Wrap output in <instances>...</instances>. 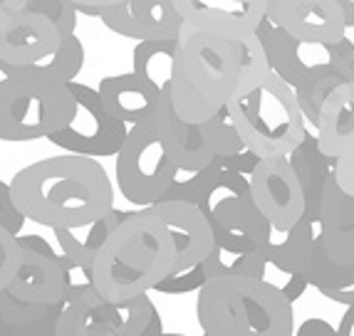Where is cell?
<instances>
[{
  "label": "cell",
  "mask_w": 354,
  "mask_h": 336,
  "mask_svg": "<svg viewBox=\"0 0 354 336\" xmlns=\"http://www.w3.org/2000/svg\"><path fill=\"white\" fill-rule=\"evenodd\" d=\"M176 265L171 235L149 210H131L106 237L92 270V287L102 299L122 304L149 295Z\"/></svg>",
  "instance_id": "7a4b0ae2"
},
{
  "label": "cell",
  "mask_w": 354,
  "mask_h": 336,
  "mask_svg": "<svg viewBox=\"0 0 354 336\" xmlns=\"http://www.w3.org/2000/svg\"><path fill=\"white\" fill-rule=\"evenodd\" d=\"M59 32L48 18L23 8L15 0V10L0 23V65L8 70L37 67L59 48Z\"/></svg>",
  "instance_id": "9a60e30c"
},
{
  "label": "cell",
  "mask_w": 354,
  "mask_h": 336,
  "mask_svg": "<svg viewBox=\"0 0 354 336\" xmlns=\"http://www.w3.org/2000/svg\"><path fill=\"white\" fill-rule=\"evenodd\" d=\"M18 275L6 289L15 299L28 302V304H65L72 287L89 282L42 235L23 233L18 235Z\"/></svg>",
  "instance_id": "8fae6325"
},
{
  "label": "cell",
  "mask_w": 354,
  "mask_h": 336,
  "mask_svg": "<svg viewBox=\"0 0 354 336\" xmlns=\"http://www.w3.org/2000/svg\"><path fill=\"white\" fill-rule=\"evenodd\" d=\"M206 126H208V134H211V146L216 159H230V156H238L245 151L241 136H238L236 126H233L225 109L216 114L211 121H206Z\"/></svg>",
  "instance_id": "836d02e7"
},
{
  "label": "cell",
  "mask_w": 354,
  "mask_h": 336,
  "mask_svg": "<svg viewBox=\"0 0 354 336\" xmlns=\"http://www.w3.org/2000/svg\"><path fill=\"white\" fill-rule=\"evenodd\" d=\"M339 6H342L344 28H354V0H339Z\"/></svg>",
  "instance_id": "7bdbcfd3"
},
{
  "label": "cell",
  "mask_w": 354,
  "mask_h": 336,
  "mask_svg": "<svg viewBox=\"0 0 354 336\" xmlns=\"http://www.w3.org/2000/svg\"><path fill=\"white\" fill-rule=\"evenodd\" d=\"M347 79L342 77V75H327V77L317 79V82H313L310 87L300 89V92H295V101H297V109H300L302 119H305V126L310 131H317V124H319V112H322V104L327 101V97L335 92L339 84H344Z\"/></svg>",
  "instance_id": "4dcf8cb0"
},
{
  "label": "cell",
  "mask_w": 354,
  "mask_h": 336,
  "mask_svg": "<svg viewBox=\"0 0 354 336\" xmlns=\"http://www.w3.org/2000/svg\"><path fill=\"white\" fill-rule=\"evenodd\" d=\"M151 124L159 131L161 141H164L166 151H169V159H171L174 168L178 173H196L203 171L216 161L211 146V134H208V126H194L186 124L176 117L169 99V92L161 95V101L156 106V114H153Z\"/></svg>",
  "instance_id": "d6986e66"
},
{
  "label": "cell",
  "mask_w": 354,
  "mask_h": 336,
  "mask_svg": "<svg viewBox=\"0 0 354 336\" xmlns=\"http://www.w3.org/2000/svg\"><path fill=\"white\" fill-rule=\"evenodd\" d=\"M221 173V166L213 161L208 168H203V171H196V173H178L176 181H174V186L169 188V193H166L164 201H181V203H191V206L198 208V203H201L203 193H206V188L213 183V178Z\"/></svg>",
  "instance_id": "1f68e13d"
},
{
  "label": "cell",
  "mask_w": 354,
  "mask_h": 336,
  "mask_svg": "<svg viewBox=\"0 0 354 336\" xmlns=\"http://www.w3.org/2000/svg\"><path fill=\"white\" fill-rule=\"evenodd\" d=\"M250 198L272 233H288L305 218V195L288 159L260 161L248 178Z\"/></svg>",
  "instance_id": "4fadbf2b"
},
{
  "label": "cell",
  "mask_w": 354,
  "mask_h": 336,
  "mask_svg": "<svg viewBox=\"0 0 354 336\" xmlns=\"http://www.w3.org/2000/svg\"><path fill=\"white\" fill-rule=\"evenodd\" d=\"M114 159L119 190L139 210L164 201L178 176L151 121L129 126L124 144Z\"/></svg>",
  "instance_id": "9c48e42d"
},
{
  "label": "cell",
  "mask_w": 354,
  "mask_h": 336,
  "mask_svg": "<svg viewBox=\"0 0 354 336\" xmlns=\"http://www.w3.org/2000/svg\"><path fill=\"white\" fill-rule=\"evenodd\" d=\"M15 10V0H0V23Z\"/></svg>",
  "instance_id": "ee69618b"
},
{
  "label": "cell",
  "mask_w": 354,
  "mask_h": 336,
  "mask_svg": "<svg viewBox=\"0 0 354 336\" xmlns=\"http://www.w3.org/2000/svg\"><path fill=\"white\" fill-rule=\"evenodd\" d=\"M164 336H186V334H169V331H164Z\"/></svg>",
  "instance_id": "7dc6e473"
},
{
  "label": "cell",
  "mask_w": 354,
  "mask_h": 336,
  "mask_svg": "<svg viewBox=\"0 0 354 336\" xmlns=\"http://www.w3.org/2000/svg\"><path fill=\"white\" fill-rule=\"evenodd\" d=\"M337 336H354V307H349L347 312H344V317L339 319Z\"/></svg>",
  "instance_id": "b9f144b4"
},
{
  "label": "cell",
  "mask_w": 354,
  "mask_h": 336,
  "mask_svg": "<svg viewBox=\"0 0 354 336\" xmlns=\"http://www.w3.org/2000/svg\"><path fill=\"white\" fill-rule=\"evenodd\" d=\"M243 146L260 161L288 159L305 139V119L297 109L295 92L270 75L258 89L225 106Z\"/></svg>",
  "instance_id": "8992f818"
},
{
  "label": "cell",
  "mask_w": 354,
  "mask_h": 336,
  "mask_svg": "<svg viewBox=\"0 0 354 336\" xmlns=\"http://www.w3.org/2000/svg\"><path fill=\"white\" fill-rule=\"evenodd\" d=\"M149 295L112 304L89 282L70 289L57 319V336H139L153 314Z\"/></svg>",
  "instance_id": "30bf717a"
},
{
  "label": "cell",
  "mask_w": 354,
  "mask_h": 336,
  "mask_svg": "<svg viewBox=\"0 0 354 336\" xmlns=\"http://www.w3.org/2000/svg\"><path fill=\"white\" fill-rule=\"evenodd\" d=\"M104 3L106 0H72V6H75L77 12H82V15H95V18H102Z\"/></svg>",
  "instance_id": "ab89813d"
},
{
  "label": "cell",
  "mask_w": 354,
  "mask_h": 336,
  "mask_svg": "<svg viewBox=\"0 0 354 336\" xmlns=\"http://www.w3.org/2000/svg\"><path fill=\"white\" fill-rule=\"evenodd\" d=\"M102 23L122 37L139 42L176 40L183 28L174 0H106Z\"/></svg>",
  "instance_id": "2e32d148"
},
{
  "label": "cell",
  "mask_w": 354,
  "mask_h": 336,
  "mask_svg": "<svg viewBox=\"0 0 354 336\" xmlns=\"http://www.w3.org/2000/svg\"><path fill=\"white\" fill-rule=\"evenodd\" d=\"M335 181H337V186L344 190V193L354 198V148L337 159V164H335Z\"/></svg>",
  "instance_id": "74e56055"
},
{
  "label": "cell",
  "mask_w": 354,
  "mask_h": 336,
  "mask_svg": "<svg viewBox=\"0 0 354 336\" xmlns=\"http://www.w3.org/2000/svg\"><path fill=\"white\" fill-rule=\"evenodd\" d=\"M97 95H100L104 109L117 121L136 126L151 121L164 92L144 82L142 77H136L134 72H124V75H112V77L102 79Z\"/></svg>",
  "instance_id": "44dd1931"
},
{
  "label": "cell",
  "mask_w": 354,
  "mask_h": 336,
  "mask_svg": "<svg viewBox=\"0 0 354 336\" xmlns=\"http://www.w3.org/2000/svg\"><path fill=\"white\" fill-rule=\"evenodd\" d=\"M292 336H337V326H332L330 322L319 317H310L297 326Z\"/></svg>",
  "instance_id": "f35d334b"
},
{
  "label": "cell",
  "mask_w": 354,
  "mask_h": 336,
  "mask_svg": "<svg viewBox=\"0 0 354 336\" xmlns=\"http://www.w3.org/2000/svg\"><path fill=\"white\" fill-rule=\"evenodd\" d=\"M230 48L236 52L238 59V87H236V97L233 99H241V97L250 95L253 89H258L260 84L266 82L272 75L270 62H268V55L260 45L258 35H245L241 40H233Z\"/></svg>",
  "instance_id": "f1b7e54d"
},
{
  "label": "cell",
  "mask_w": 354,
  "mask_h": 336,
  "mask_svg": "<svg viewBox=\"0 0 354 336\" xmlns=\"http://www.w3.org/2000/svg\"><path fill=\"white\" fill-rule=\"evenodd\" d=\"M144 210L156 215L171 235L174 250H176V265L171 272H186L191 267L201 265L211 255V250L216 248L213 230L201 208L181 201H161L151 208H144Z\"/></svg>",
  "instance_id": "ac0fdd59"
},
{
  "label": "cell",
  "mask_w": 354,
  "mask_h": 336,
  "mask_svg": "<svg viewBox=\"0 0 354 336\" xmlns=\"http://www.w3.org/2000/svg\"><path fill=\"white\" fill-rule=\"evenodd\" d=\"M238 72L230 42L183 23L176 37V65L169 87L176 117L194 126L211 121L236 97Z\"/></svg>",
  "instance_id": "3957f363"
},
{
  "label": "cell",
  "mask_w": 354,
  "mask_h": 336,
  "mask_svg": "<svg viewBox=\"0 0 354 336\" xmlns=\"http://www.w3.org/2000/svg\"><path fill=\"white\" fill-rule=\"evenodd\" d=\"M266 20L297 42L332 45L347 37L339 0H266Z\"/></svg>",
  "instance_id": "5bb4252c"
},
{
  "label": "cell",
  "mask_w": 354,
  "mask_h": 336,
  "mask_svg": "<svg viewBox=\"0 0 354 336\" xmlns=\"http://www.w3.org/2000/svg\"><path fill=\"white\" fill-rule=\"evenodd\" d=\"M20 267V248L18 237H12L8 230L0 228V292L10 287Z\"/></svg>",
  "instance_id": "d590c367"
},
{
  "label": "cell",
  "mask_w": 354,
  "mask_h": 336,
  "mask_svg": "<svg viewBox=\"0 0 354 336\" xmlns=\"http://www.w3.org/2000/svg\"><path fill=\"white\" fill-rule=\"evenodd\" d=\"M198 208L211 225L216 248L228 255L241 257L260 248L270 235V225L250 198L248 178L241 173L221 171L206 188Z\"/></svg>",
  "instance_id": "52a82bcc"
},
{
  "label": "cell",
  "mask_w": 354,
  "mask_h": 336,
  "mask_svg": "<svg viewBox=\"0 0 354 336\" xmlns=\"http://www.w3.org/2000/svg\"><path fill=\"white\" fill-rule=\"evenodd\" d=\"M6 77V70H3V65H0V79Z\"/></svg>",
  "instance_id": "bcb514c9"
},
{
  "label": "cell",
  "mask_w": 354,
  "mask_h": 336,
  "mask_svg": "<svg viewBox=\"0 0 354 336\" xmlns=\"http://www.w3.org/2000/svg\"><path fill=\"white\" fill-rule=\"evenodd\" d=\"M139 336H164V322H161L159 309H153V314H151V319H149L147 329H144Z\"/></svg>",
  "instance_id": "60d3db41"
},
{
  "label": "cell",
  "mask_w": 354,
  "mask_h": 336,
  "mask_svg": "<svg viewBox=\"0 0 354 336\" xmlns=\"http://www.w3.org/2000/svg\"><path fill=\"white\" fill-rule=\"evenodd\" d=\"M6 70L0 79V141L25 144L50 139L75 117L67 84L37 67Z\"/></svg>",
  "instance_id": "5b68a950"
},
{
  "label": "cell",
  "mask_w": 354,
  "mask_h": 336,
  "mask_svg": "<svg viewBox=\"0 0 354 336\" xmlns=\"http://www.w3.org/2000/svg\"><path fill=\"white\" fill-rule=\"evenodd\" d=\"M230 275H241V277L255 279V282H263V284H268V287L278 289L290 304H295L307 289V282L300 272L290 270L283 259L270 255L263 245L250 250V253L241 255V257L236 259Z\"/></svg>",
  "instance_id": "d4e9b609"
},
{
  "label": "cell",
  "mask_w": 354,
  "mask_h": 336,
  "mask_svg": "<svg viewBox=\"0 0 354 336\" xmlns=\"http://www.w3.org/2000/svg\"><path fill=\"white\" fill-rule=\"evenodd\" d=\"M208 282L206 267L196 265L186 272H171L169 277H164L159 284H156V292L161 295H189V292H201Z\"/></svg>",
  "instance_id": "e575fe53"
},
{
  "label": "cell",
  "mask_w": 354,
  "mask_h": 336,
  "mask_svg": "<svg viewBox=\"0 0 354 336\" xmlns=\"http://www.w3.org/2000/svg\"><path fill=\"white\" fill-rule=\"evenodd\" d=\"M300 275L305 277L307 287H315L327 299L337 292L354 287V265H337L335 259H330L322 253L317 240L307 253L305 262L300 267Z\"/></svg>",
  "instance_id": "83f0119b"
},
{
  "label": "cell",
  "mask_w": 354,
  "mask_h": 336,
  "mask_svg": "<svg viewBox=\"0 0 354 336\" xmlns=\"http://www.w3.org/2000/svg\"><path fill=\"white\" fill-rule=\"evenodd\" d=\"M12 203L45 228L80 230L114 208V190L106 171L95 159L50 156L25 166L10 181Z\"/></svg>",
  "instance_id": "6da1fadb"
},
{
  "label": "cell",
  "mask_w": 354,
  "mask_h": 336,
  "mask_svg": "<svg viewBox=\"0 0 354 336\" xmlns=\"http://www.w3.org/2000/svg\"><path fill=\"white\" fill-rule=\"evenodd\" d=\"M82 65H84L82 40L77 35H62L59 48L45 62H40L37 70H42L45 75H50V77L62 84H72L77 75L82 72Z\"/></svg>",
  "instance_id": "f546056e"
},
{
  "label": "cell",
  "mask_w": 354,
  "mask_h": 336,
  "mask_svg": "<svg viewBox=\"0 0 354 336\" xmlns=\"http://www.w3.org/2000/svg\"><path fill=\"white\" fill-rule=\"evenodd\" d=\"M129 213L119 210V208H112V210L102 215L95 223L84 225L82 233L77 230H67V228H57L55 237H57L59 253L65 255V259L75 267L84 279L92 282V270H95V259L100 255V250L104 248L106 237L117 230L119 225L124 223Z\"/></svg>",
  "instance_id": "603a6c76"
},
{
  "label": "cell",
  "mask_w": 354,
  "mask_h": 336,
  "mask_svg": "<svg viewBox=\"0 0 354 336\" xmlns=\"http://www.w3.org/2000/svg\"><path fill=\"white\" fill-rule=\"evenodd\" d=\"M72 99H75V117L62 131L50 136L48 141L72 156H84V159H104V156H117L122 144L127 139L129 126L117 121L102 104L97 89L87 84L72 82L67 84Z\"/></svg>",
  "instance_id": "7c38bea8"
},
{
  "label": "cell",
  "mask_w": 354,
  "mask_h": 336,
  "mask_svg": "<svg viewBox=\"0 0 354 336\" xmlns=\"http://www.w3.org/2000/svg\"><path fill=\"white\" fill-rule=\"evenodd\" d=\"M196 319L206 336H292V304L278 289L241 275L206 282L196 302Z\"/></svg>",
  "instance_id": "277c9868"
},
{
  "label": "cell",
  "mask_w": 354,
  "mask_h": 336,
  "mask_svg": "<svg viewBox=\"0 0 354 336\" xmlns=\"http://www.w3.org/2000/svg\"><path fill=\"white\" fill-rule=\"evenodd\" d=\"M186 25L225 42L255 35L266 20V0H174Z\"/></svg>",
  "instance_id": "e0dca14e"
},
{
  "label": "cell",
  "mask_w": 354,
  "mask_h": 336,
  "mask_svg": "<svg viewBox=\"0 0 354 336\" xmlns=\"http://www.w3.org/2000/svg\"><path fill=\"white\" fill-rule=\"evenodd\" d=\"M317 242L337 265H354V198L337 186L335 171L327 178L319 201Z\"/></svg>",
  "instance_id": "ffe728a7"
},
{
  "label": "cell",
  "mask_w": 354,
  "mask_h": 336,
  "mask_svg": "<svg viewBox=\"0 0 354 336\" xmlns=\"http://www.w3.org/2000/svg\"><path fill=\"white\" fill-rule=\"evenodd\" d=\"M203 336H206V334H203Z\"/></svg>",
  "instance_id": "c3c4849f"
},
{
  "label": "cell",
  "mask_w": 354,
  "mask_h": 336,
  "mask_svg": "<svg viewBox=\"0 0 354 336\" xmlns=\"http://www.w3.org/2000/svg\"><path fill=\"white\" fill-rule=\"evenodd\" d=\"M23 225H25V218H23V213L15 208V203H12L10 183L0 181V228L10 233L12 237H18V235H23Z\"/></svg>",
  "instance_id": "8d00e7d4"
},
{
  "label": "cell",
  "mask_w": 354,
  "mask_h": 336,
  "mask_svg": "<svg viewBox=\"0 0 354 336\" xmlns=\"http://www.w3.org/2000/svg\"><path fill=\"white\" fill-rule=\"evenodd\" d=\"M315 139L319 151L335 161L354 148V82L339 84L327 97Z\"/></svg>",
  "instance_id": "7402d4cb"
},
{
  "label": "cell",
  "mask_w": 354,
  "mask_h": 336,
  "mask_svg": "<svg viewBox=\"0 0 354 336\" xmlns=\"http://www.w3.org/2000/svg\"><path fill=\"white\" fill-rule=\"evenodd\" d=\"M176 65V40L139 42L131 52V72L159 92H169Z\"/></svg>",
  "instance_id": "4316f807"
},
{
  "label": "cell",
  "mask_w": 354,
  "mask_h": 336,
  "mask_svg": "<svg viewBox=\"0 0 354 336\" xmlns=\"http://www.w3.org/2000/svg\"><path fill=\"white\" fill-rule=\"evenodd\" d=\"M65 304H28L0 292V319L12 336H57V319Z\"/></svg>",
  "instance_id": "484cf974"
},
{
  "label": "cell",
  "mask_w": 354,
  "mask_h": 336,
  "mask_svg": "<svg viewBox=\"0 0 354 336\" xmlns=\"http://www.w3.org/2000/svg\"><path fill=\"white\" fill-rule=\"evenodd\" d=\"M288 164L300 183L302 195H305V220L317 225L319 220V201H322V190H325L327 178L335 171V159H327L317 146V139L310 129L305 131L300 146L288 156Z\"/></svg>",
  "instance_id": "cb8c5ba5"
},
{
  "label": "cell",
  "mask_w": 354,
  "mask_h": 336,
  "mask_svg": "<svg viewBox=\"0 0 354 336\" xmlns=\"http://www.w3.org/2000/svg\"><path fill=\"white\" fill-rule=\"evenodd\" d=\"M255 35L266 50L272 75H278L292 92H300L335 72L347 82H354V42L349 37L332 45L297 42L270 20H263Z\"/></svg>",
  "instance_id": "ba28073f"
},
{
  "label": "cell",
  "mask_w": 354,
  "mask_h": 336,
  "mask_svg": "<svg viewBox=\"0 0 354 336\" xmlns=\"http://www.w3.org/2000/svg\"><path fill=\"white\" fill-rule=\"evenodd\" d=\"M0 336H12V331L8 329L6 322H3V319H0Z\"/></svg>",
  "instance_id": "f6af8a7d"
},
{
  "label": "cell",
  "mask_w": 354,
  "mask_h": 336,
  "mask_svg": "<svg viewBox=\"0 0 354 336\" xmlns=\"http://www.w3.org/2000/svg\"><path fill=\"white\" fill-rule=\"evenodd\" d=\"M23 8L30 12H37L42 18H48L57 28L59 37L75 35L77 10L72 6V0H23Z\"/></svg>",
  "instance_id": "d6a6232c"
}]
</instances>
